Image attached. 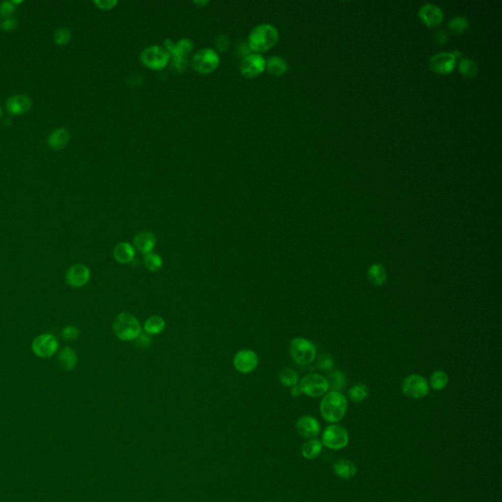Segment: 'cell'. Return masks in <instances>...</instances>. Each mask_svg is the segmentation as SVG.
<instances>
[{
	"label": "cell",
	"instance_id": "8fae6325",
	"mask_svg": "<svg viewBox=\"0 0 502 502\" xmlns=\"http://www.w3.org/2000/svg\"><path fill=\"white\" fill-rule=\"evenodd\" d=\"M240 72L247 79L256 78L266 69V60L259 53L252 52L243 57L240 63Z\"/></svg>",
	"mask_w": 502,
	"mask_h": 502
},
{
	"label": "cell",
	"instance_id": "2e32d148",
	"mask_svg": "<svg viewBox=\"0 0 502 502\" xmlns=\"http://www.w3.org/2000/svg\"><path fill=\"white\" fill-rule=\"evenodd\" d=\"M419 17L428 27L435 28L441 24L443 20V13L438 5L428 3L420 8Z\"/></svg>",
	"mask_w": 502,
	"mask_h": 502
},
{
	"label": "cell",
	"instance_id": "d6986e66",
	"mask_svg": "<svg viewBox=\"0 0 502 502\" xmlns=\"http://www.w3.org/2000/svg\"><path fill=\"white\" fill-rule=\"evenodd\" d=\"M70 138H71V135L69 131L67 129L60 128L51 133V136L47 139V144L52 149L61 150L68 144Z\"/></svg>",
	"mask_w": 502,
	"mask_h": 502
},
{
	"label": "cell",
	"instance_id": "6da1fadb",
	"mask_svg": "<svg viewBox=\"0 0 502 502\" xmlns=\"http://www.w3.org/2000/svg\"><path fill=\"white\" fill-rule=\"evenodd\" d=\"M347 399L340 391H330L324 395L320 403V413L324 420L336 424L342 420L347 411Z\"/></svg>",
	"mask_w": 502,
	"mask_h": 502
},
{
	"label": "cell",
	"instance_id": "4fadbf2b",
	"mask_svg": "<svg viewBox=\"0 0 502 502\" xmlns=\"http://www.w3.org/2000/svg\"><path fill=\"white\" fill-rule=\"evenodd\" d=\"M457 57L449 52H441L434 55L430 61L431 69L438 74H448L451 73L455 67Z\"/></svg>",
	"mask_w": 502,
	"mask_h": 502
},
{
	"label": "cell",
	"instance_id": "4dcf8cb0",
	"mask_svg": "<svg viewBox=\"0 0 502 502\" xmlns=\"http://www.w3.org/2000/svg\"><path fill=\"white\" fill-rule=\"evenodd\" d=\"M459 71L466 78L472 79L477 76L479 70H478L477 64L473 60L469 58H463L459 62Z\"/></svg>",
	"mask_w": 502,
	"mask_h": 502
},
{
	"label": "cell",
	"instance_id": "7402d4cb",
	"mask_svg": "<svg viewBox=\"0 0 502 502\" xmlns=\"http://www.w3.org/2000/svg\"><path fill=\"white\" fill-rule=\"evenodd\" d=\"M333 470L335 475L342 480H350L356 475L357 472L356 466L353 464V462L346 459H340L335 462Z\"/></svg>",
	"mask_w": 502,
	"mask_h": 502
},
{
	"label": "cell",
	"instance_id": "f6af8a7d",
	"mask_svg": "<svg viewBox=\"0 0 502 502\" xmlns=\"http://www.w3.org/2000/svg\"><path fill=\"white\" fill-rule=\"evenodd\" d=\"M1 116H2V109H1V107H0V117H1Z\"/></svg>",
	"mask_w": 502,
	"mask_h": 502
},
{
	"label": "cell",
	"instance_id": "5bb4252c",
	"mask_svg": "<svg viewBox=\"0 0 502 502\" xmlns=\"http://www.w3.org/2000/svg\"><path fill=\"white\" fill-rule=\"evenodd\" d=\"M258 365V356L250 349H243L238 352L234 357V366L242 374H248L256 369Z\"/></svg>",
	"mask_w": 502,
	"mask_h": 502
},
{
	"label": "cell",
	"instance_id": "7a4b0ae2",
	"mask_svg": "<svg viewBox=\"0 0 502 502\" xmlns=\"http://www.w3.org/2000/svg\"><path fill=\"white\" fill-rule=\"evenodd\" d=\"M279 39V32L271 24H260L252 29L248 36L247 45L254 53L271 49Z\"/></svg>",
	"mask_w": 502,
	"mask_h": 502
},
{
	"label": "cell",
	"instance_id": "83f0119b",
	"mask_svg": "<svg viewBox=\"0 0 502 502\" xmlns=\"http://www.w3.org/2000/svg\"><path fill=\"white\" fill-rule=\"evenodd\" d=\"M166 323L164 321L163 318L160 316H151L149 317L143 325V329L145 333L148 335H158L161 333L165 329Z\"/></svg>",
	"mask_w": 502,
	"mask_h": 502
},
{
	"label": "cell",
	"instance_id": "7bdbcfd3",
	"mask_svg": "<svg viewBox=\"0 0 502 502\" xmlns=\"http://www.w3.org/2000/svg\"><path fill=\"white\" fill-rule=\"evenodd\" d=\"M447 38H448V36L443 31H439V33H437V35H436V39L439 44L445 43L447 41Z\"/></svg>",
	"mask_w": 502,
	"mask_h": 502
},
{
	"label": "cell",
	"instance_id": "74e56055",
	"mask_svg": "<svg viewBox=\"0 0 502 502\" xmlns=\"http://www.w3.org/2000/svg\"><path fill=\"white\" fill-rule=\"evenodd\" d=\"M117 1H112V0H97V1H93V4H95L99 9H102V10H110L114 8L116 5H117Z\"/></svg>",
	"mask_w": 502,
	"mask_h": 502
},
{
	"label": "cell",
	"instance_id": "d6a6232c",
	"mask_svg": "<svg viewBox=\"0 0 502 502\" xmlns=\"http://www.w3.org/2000/svg\"><path fill=\"white\" fill-rule=\"evenodd\" d=\"M448 28L454 34H463L469 28V22L463 16L454 17L449 21Z\"/></svg>",
	"mask_w": 502,
	"mask_h": 502
},
{
	"label": "cell",
	"instance_id": "3957f363",
	"mask_svg": "<svg viewBox=\"0 0 502 502\" xmlns=\"http://www.w3.org/2000/svg\"><path fill=\"white\" fill-rule=\"evenodd\" d=\"M115 336L123 341L135 340L141 333V327L133 314L122 312L118 314L113 322Z\"/></svg>",
	"mask_w": 502,
	"mask_h": 502
},
{
	"label": "cell",
	"instance_id": "5b68a950",
	"mask_svg": "<svg viewBox=\"0 0 502 502\" xmlns=\"http://www.w3.org/2000/svg\"><path fill=\"white\" fill-rule=\"evenodd\" d=\"M322 444L332 450H341L349 442V435L345 428L339 424L330 425L322 435Z\"/></svg>",
	"mask_w": 502,
	"mask_h": 502
},
{
	"label": "cell",
	"instance_id": "836d02e7",
	"mask_svg": "<svg viewBox=\"0 0 502 502\" xmlns=\"http://www.w3.org/2000/svg\"><path fill=\"white\" fill-rule=\"evenodd\" d=\"M72 38L71 31L67 28H59L53 34V40L58 45H66Z\"/></svg>",
	"mask_w": 502,
	"mask_h": 502
},
{
	"label": "cell",
	"instance_id": "60d3db41",
	"mask_svg": "<svg viewBox=\"0 0 502 502\" xmlns=\"http://www.w3.org/2000/svg\"><path fill=\"white\" fill-rule=\"evenodd\" d=\"M137 341L138 345L140 346H147L150 343V338L149 335L146 333H140L137 339H135Z\"/></svg>",
	"mask_w": 502,
	"mask_h": 502
},
{
	"label": "cell",
	"instance_id": "8d00e7d4",
	"mask_svg": "<svg viewBox=\"0 0 502 502\" xmlns=\"http://www.w3.org/2000/svg\"><path fill=\"white\" fill-rule=\"evenodd\" d=\"M15 12V5L12 1H3L0 5V14L4 17H9Z\"/></svg>",
	"mask_w": 502,
	"mask_h": 502
},
{
	"label": "cell",
	"instance_id": "484cf974",
	"mask_svg": "<svg viewBox=\"0 0 502 502\" xmlns=\"http://www.w3.org/2000/svg\"><path fill=\"white\" fill-rule=\"evenodd\" d=\"M329 388L334 391H340L346 386V376L340 370L332 371L327 378Z\"/></svg>",
	"mask_w": 502,
	"mask_h": 502
},
{
	"label": "cell",
	"instance_id": "44dd1931",
	"mask_svg": "<svg viewBox=\"0 0 502 502\" xmlns=\"http://www.w3.org/2000/svg\"><path fill=\"white\" fill-rule=\"evenodd\" d=\"M368 280L375 287H382L386 284L388 274L386 268L381 263H373L367 271Z\"/></svg>",
	"mask_w": 502,
	"mask_h": 502
},
{
	"label": "cell",
	"instance_id": "ee69618b",
	"mask_svg": "<svg viewBox=\"0 0 502 502\" xmlns=\"http://www.w3.org/2000/svg\"><path fill=\"white\" fill-rule=\"evenodd\" d=\"M290 394H291L293 397H298V396H300V395H302V389H300V388H299V386H298V385H296V386H294V387H292V388L290 389Z\"/></svg>",
	"mask_w": 502,
	"mask_h": 502
},
{
	"label": "cell",
	"instance_id": "e575fe53",
	"mask_svg": "<svg viewBox=\"0 0 502 502\" xmlns=\"http://www.w3.org/2000/svg\"><path fill=\"white\" fill-rule=\"evenodd\" d=\"M334 365H335V362H334L332 355H330L328 353L322 354L318 359V368L320 370L331 371L334 368Z\"/></svg>",
	"mask_w": 502,
	"mask_h": 502
},
{
	"label": "cell",
	"instance_id": "f1b7e54d",
	"mask_svg": "<svg viewBox=\"0 0 502 502\" xmlns=\"http://www.w3.org/2000/svg\"><path fill=\"white\" fill-rule=\"evenodd\" d=\"M279 381L283 386L288 387V388H292L298 384L299 376L294 370H292L290 368H284L279 373Z\"/></svg>",
	"mask_w": 502,
	"mask_h": 502
},
{
	"label": "cell",
	"instance_id": "f546056e",
	"mask_svg": "<svg viewBox=\"0 0 502 502\" xmlns=\"http://www.w3.org/2000/svg\"><path fill=\"white\" fill-rule=\"evenodd\" d=\"M369 395V388L365 384H356L348 390V396L354 402H362Z\"/></svg>",
	"mask_w": 502,
	"mask_h": 502
},
{
	"label": "cell",
	"instance_id": "1f68e13d",
	"mask_svg": "<svg viewBox=\"0 0 502 502\" xmlns=\"http://www.w3.org/2000/svg\"><path fill=\"white\" fill-rule=\"evenodd\" d=\"M143 263H144L145 268L148 271L156 272V271H158L159 269L162 268V266H163V260H162V258L158 254H155V253H152L151 252V253H148V254H145L144 255Z\"/></svg>",
	"mask_w": 502,
	"mask_h": 502
},
{
	"label": "cell",
	"instance_id": "4316f807",
	"mask_svg": "<svg viewBox=\"0 0 502 502\" xmlns=\"http://www.w3.org/2000/svg\"><path fill=\"white\" fill-rule=\"evenodd\" d=\"M448 382H449V378L447 373L442 370H437L431 375L429 386L434 390L440 391L446 388Z\"/></svg>",
	"mask_w": 502,
	"mask_h": 502
},
{
	"label": "cell",
	"instance_id": "f35d334b",
	"mask_svg": "<svg viewBox=\"0 0 502 502\" xmlns=\"http://www.w3.org/2000/svg\"><path fill=\"white\" fill-rule=\"evenodd\" d=\"M17 20L14 18H6L2 23H1V29L5 32H12L17 28Z\"/></svg>",
	"mask_w": 502,
	"mask_h": 502
},
{
	"label": "cell",
	"instance_id": "277c9868",
	"mask_svg": "<svg viewBox=\"0 0 502 502\" xmlns=\"http://www.w3.org/2000/svg\"><path fill=\"white\" fill-rule=\"evenodd\" d=\"M289 352L295 363L299 365L311 364L316 358V345L309 339L295 338L290 341Z\"/></svg>",
	"mask_w": 502,
	"mask_h": 502
},
{
	"label": "cell",
	"instance_id": "e0dca14e",
	"mask_svg": "<svg viewBox=\"0 0 502 502\" xmlns=\"http://www.w3.org/2000/svg\"><path fill=\"white\" fill-rule=\"evenodd\" d=\"M33 105L32 99L25 94H15L8 98L6 107L8 112L12 115H22L27 113Z\"/></svg>",
	"mask_w": 502,
	"mask_h": 502
},
{
	"label": "cell",
	"instance_id": "d590c367",
	"mask_svg": "<svg viewBox=\"0 0 502 502\" xmlns=\"http://www.w3.org/2000/svg\"><path fill=\"white\" fill-rule=\"evenodd\" d=\"M80 336V330L76 326H66L63 328L62 338L65 340H75Z\"/></svg>",
	"mask_w": 502,
	"mask_h": 502
},
{
	"label": "cell",
	"instance_id": "8992f818",
	"mask_svg": "<svg viewBox=\"0 0 502 502\" xmlns=\"http://www.w3.org/2000/svg\"><path fill=\"white\" fill-rule=\"evenodd\" d=\"M171 55L168 51L160 45H151L140 53V61L152 70H161L170 61Z\"/></svg>",
	"mask_w": 502,
	"mask_h": 502
},
{
	"label": "cell",
	"instance_id": "9c48e42d",
	"mask_svg": "<svg viewBox=\"0 0 502 502\" xmlns=\"http://www.w3.org/2000/svg\"><path fill=\"white\" fill-rule=\"evenodd\" d=\"M298 386L302 389V393L309 397L323 396L330 389L327 378L315 373L304 376Z\"/></svg>",
	"mask_w": 502,
	"mask_h": 502
},
{
	"label": "cell",
	"instance_id": "ab89813d",
	"mask_svg": "<svg viewBox=\"0 0 502 502\" xmlns=\"http://www.w3.org/2000/svg\"><path fill=\"white\" fill-rule=\"evenodd\" d=\"M173 65L175 66L178 71L183 72L187 69L188 67V58H181V57H173Z\"/></svg>",
	"mask_w": 502,
	"mask_h": 502
},
{
	"label": "cell",
	"instance_id": "7c38bea8",
	"mask_svg": "<svg viewBox=\"0 0 502 502\" xmlns=\"http://www.w3.org/2000/svg\"><path fill=\"white\" fill-rule=\"evenodd\" d=\"M90 270L84 264H75L71 266L66 273V284L71 288H83L90 280Z\"/></svg>",
	"mask_w": 502,
	"mask_h": 502
},
{
	"label": "cell",
	"instance_id": "cb8c5ba5",
	"mask_svg": "<svg viewBox=\"0 0 502 502\" xmlns=\"http://www.w3.org/2000/svg\"><path fill=\"white\" fill-rule=\"evenodd\" d=\"M323 444L319 439H308L303 443L302 447V456L305 459L313 460L316 459L322 452Z\"/></svg>",
	"mask_w": 502,
	"mask_h": 502
},
{
	"label": "cell",
	"instance_id": "30bf717a",
	"mask_svg": "<svg viewBox=\"0 0 502 502\" xmlns=\"http://www.w3.org/2000/svg\"><path fill=\"white\" fill-rule=\"evenodd\" d=\"M59 348V341L52 334H41L32 343V350L39 358H51Z\"/></svg>",
	"mask_w": 502,
	"mask_h": 502
},
{
	"label": "cell",
	"instance_id": "9a60e30c",
	"mask_svg": "<svg viewBox=\"0 0 502 502\" xmlns=\"http://www.w3.org/2000/svg\"><path fill=\"white\" fill-rule=\"evenodd\" d=\"M296 431L304 439H316L321 432V425L316 418L306 415L296 422Z\"/></svg>",
	"mask_w": 502,
	"mask_h": 502
},
{
	"label": "cell",
	"instance_id": "603a6c76",
	"mask_svg": "<svg viewBox=\"0 0 502 502\" xmlns=\"http://www.w3.org/2000/svg\"><path fill=\"white\" fill-rule=\"evenodd\" d=\"M58 361L61 368L66 371H73L78 363V355L77 352L69 347L66 346L59 352L58 355Z\"/></svg>",
	"mask_w": 502,
	"mask_h": 502
},
{
	"label": "cell",
	"instance_id": "b9f144b4",
	"mask_svg": "<svg viewBox=\"0 0 502 502\" xmlns=\"http://www.w3.org/2000/svg\"><path fill=\"white\" fill-rule=\"evenodd\" d=\"M216 40L221 41V44H218L217 45V48L220 49L221 51H226L228 46H229V39H228L226 36H221V37L217 38Z\"/></svg>",
	"mask_w": 502,
	"mask_h": 502
},
{
	"label": "cell",
	"instance_id": "ba28073f",
	"mask_svg": "<svg viewBox=\"0 0 502 502\" xmlns=\"http://www.w3.org/2000/svg\"><path fill=\"white\" fill-rule=\"evenodd\" d=\"M401 390L405 396L418 400L427 396L430 386L426 378L418 374H412L403 380Z\"/></svg>",
	"mask_w": 502,
	"mask_h": 502
},
{
	"label": "cell",
	"instance_id": "52a82bcc",
	"mask_svg": "<svg viewBox=\"0 0 502 502\" xmlns=\"http://www.w3.org/2000/svg\"><path fill=\"white\" fill-rule=\"evenodd\" d=\"M220 64L218 53L211 48H203L197 51L192 59L191 67L199 74H210L214 72Z\"/></svg>",
	"mask_w": 502,
	"mask_h": 502
},
{
	"label": "cell",
	"instance_id": "d4e9b609",
	"mask_svg": "<svg viewBox=\"0 0 502 502\" xmlns=\"http://www.w3.org/2000/svg\"><path fill=\"white\" fill-rule=\"evenodd\" d=\"M266 69L273 75H284L288 71V63L279 56H273L266 61Z\"/></svg>",
	"mask_w": 502,
	"mask_h": 502
},
{
	"label": "cell",
	"instance_id": "ffe728a7",
	"mask_svg": "<svg viewBox=\"0 0 502 502\" xmlns=\"http://www.w3.org/2000/svg\"><path fill=\"white\" fill-rule=\"evenodd\" d=\"M135 255H136V249L129 242H121L117 244L114 248V258L119 263H131L134 260Z\"/></svg>",
	"mask_w": 502,
	"mask_h": 502
},
{
	"label": "cell",
	"instance_id": "ac0fdd59",
	"mask_svg": "<svg viewBox=\"0 0 502 502\" xmlns=\"http://www.w3.org/2000/svg\"><path fill=\"white\" fill-rule=\"evenodd\" d=\"M156 244V237L154 234L147 231L138 233L134 238V247L142 254H148L153 250Z\"/></svg>",
	"mask_w": 502,
	"mask_h": 502
}]
</instances>
